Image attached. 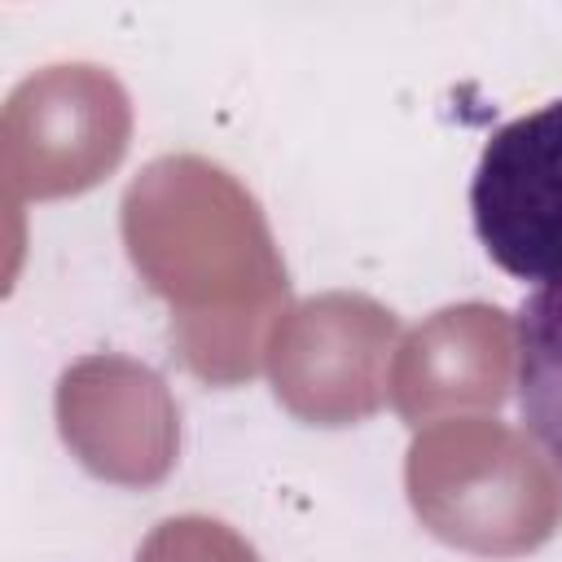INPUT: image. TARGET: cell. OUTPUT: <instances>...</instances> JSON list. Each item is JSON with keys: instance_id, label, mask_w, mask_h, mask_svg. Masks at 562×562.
Returning a JSON list of instances; mask_svg holds the SVG:
<instances>
[{"instance_id": "cell-2", "label": "cell", "mask_w": 562, "mask_h": 562, "mask_svg": "<svg viewBox=\"0 0 562 562\" xmlns=\"http://www.w3.org/2000/svg\"><path fill=\"white\" fill-rule=\"evenodd\" d=\"M518 417L562 479V281L540 285L514 316Z\"/></svg>"}, {"instance_id": "cell-1", "label": "cell", "mask_w": 562, "mask_h": 562, "mask_svg": "<svg viewBox=\"0 0 562 562\" xmlns=\"http://www.w3.org/2000/svg\"><path fill=\"white\" fill-rule=\"evenodd\" d=\"M470 224L487 259L527 281H562V97L496 127L470 176Z\"/></svg>"}]
</instances>
